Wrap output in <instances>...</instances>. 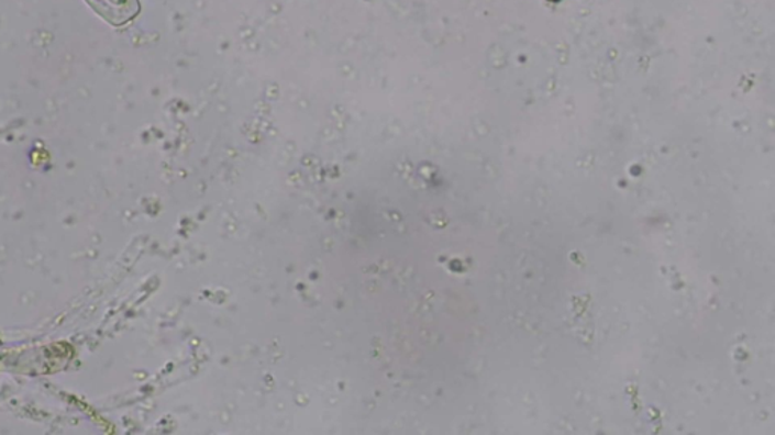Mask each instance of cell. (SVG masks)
<instances>
[{"mask_svg":"<svg viewBox=\"0 0 775 435\" xmlns=\"http://www.w3.org/2000/svg\"><path fill=\"white\" fill-rule=\"evenodd\" d=\"M552 2H560V0H552Z\"/></svg>","mask_w":775,"mask_h":435,"instance_id":"obj_1","label":"cell"}]
</instances>
